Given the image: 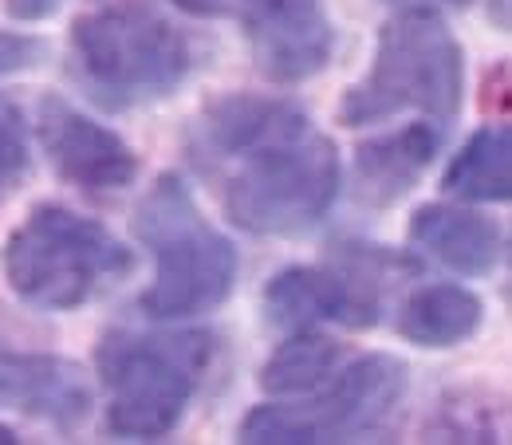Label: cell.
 <instances>
[{
  "instance_id": "6da1fadb",
  "label": "cell",
  "mask_w": 512,
  "mask_h": 445,
  "mask_svg": "<svg viewBox=\"0 0 512 445\" xmlns=\"http://www.w3.org/2000/svg\"><path fill=\"white\" fill-rule=\"evenodd\" d=\"M237 170L225 178V213L253 237H292L320 225L339 193V150L300 111L245 150L229 154Z\"/></svg>"
},
{
  "instance_id": "7a4b0ae2",
  "label": "cell",
  "mask_w": 512,
  "mask_h": 445,
  "mask_svg": "<svg viewBox=\"0 0 512 445\" xmlns=\"http://www.w3.org/2000/svg\"><path fill=\"white\" fill-rule=\"evenodd\" d=\"M134 237L154 253V284L142 292L150 319H190L221 308L237 280V249L209 225L190 186L162 174L134 209Z\"/></svg>"
},
{
  "instance_id": "3957f363",
  "label": "cell",
  "mask_w": 512,
  "mask_h": 445,
  "mask_svg": "<svg viewBox=\"0 0 512 445\" xmlns=\"http://www.w3.org/2000/svg\"><path fill=\"white\" fill-rule=\"evenodd\" d=\"M465 99V52L434 8H406L379 32L371 71L339 103L343 127H371L402 111L446 123Z\"/></svg>"
},
{
  "instance_id": "277c9868",
  "label": "cell",
  "mask_w": 512,
  "mask_h": 445,
  "mask_svg": "<svg viewBox=\"0 0 512 445\" xmlns=\"http://www.w3.org/2000/svg\"><path fill=\"white\" fill-rule=\"evenodd\" d=\"M71 52L87 91L103 107L166 99L190 75V40L150 4L115 0L71 24Z\"/></svg>"
},
{
  "instance_id": "5b68a950",
  "label": "cell",
  "mask_w": 512,
  "mask_h": 445,
  "mask_svg": "<svg viewBox=\"0 0 512 445\" xmlns=\"http://www.w3.org/2000/svg\"><path fill=\"white\" fill-rule=\"evenodd\" d=\"M134 268V256L107 225L44 201L24 225L12 229L4 245V280L8 288L44 312H71L87 304L107 280H119Z\"/></svg>"
},
{
  "instance_id": "8992f818",
  "label": "cell",
  "mask_w": 512,
  "mask_h": 445,
  "mask_svg": "<svg viewBox=\"0 0 512 445\" xmlns=\"http://www.w3.org/2000/svg\"><path fill=\"white\" fill-rule=\"evenodd\" d=\"M209 359H213V339L205 331L107 335L95 355L99 379L111 394L107 430L127 442L166 438L182 422Z\"/></svg>"
},
{
  "instance_id": "52a82bcc",
  "label": "cell",
  "mask_w": 512,
  "mask_h": 445,
  "mask_svg": "<svg viewBox=\"0 0 512 445\" xmlns=\"http://www.w3.org/2000/svg\"><path fill=\"white\" fill-rule=\"evenodd\" d=\"M406 363L394 355L347 359L335 379L304 398H280L256 406L241 422V442L253 445H312L355 442L379 434L406 398Z\"/></svg>"
},
{
  "instance_id": "ba28073f",
  "label": "cell",
  "mask_w": 512,
  "mask_h": 445,
  "mask_svg": "<svg viewBox=\"0 0 512 445\" xmlns=\"http://www.w3.org/2000/svg\"><path fill=\"white\" fill-rule=\"evenodd\" d=\"M256 67L272 83H304L327 67L335 24L323 0H237Z\"/></svg>"
},
{
  "instance_id": "9c48e42d",
  "label": "cell",
  "mask_w": 512,
  "mask_h": 445,
  "mask_svg": "<svg viewBox=\"0 0 512 445\" xmlns=\"http://www.w3.org/2000/svg\"><path fill=\"white\" fill-rule=\"evenodd\" d=\"M36 130L60 178L79 190H127L138 178V158L127 142L60 95H44L36 103Z\"/></svg>"
},
{
  "instance_id": "30bf717a",
  "label": "cell",
  "mask_w": 512,
  "mask_h": 445,
  "mask_svg": "<svg viewBox=\"0 0 512 445\" xmlns=\"http://www.w3.org/2000/svg\"><path fill=\"white\" fill-rule=\"evenodd\" d=\"M264 316L272 327L304 331V327L335 323V319L351 327H371L379 312L363 304L347 272L320 268V264H292L264 284Z\"/></svg>"
},
{
  "instance_id": "8fae6325",
  "label": "cell",
  "mask_w": 512,
  "mask_h": 445,
  "mask_svg": "<svg viewBox=\"0 0 512 445\" xmlns=\"http://www.w3.org/2000/svg\"><path fill=\"white\" fill-rule=\"evenodd\" d=\"M0 410H16L40 422L71 426L87 418L91 390L83 371L60 355L12 351L0 343Z\"/></svg>"
},
{
  "instance_id": "7c38bea8",
  "label": "cell",
  "mask_w": 512,
  "mask_h": 445,
  "mask_svg": "<svg viewBox=\"0 0 512 445\" xmlns=\"http://www.w3.org/2000/svg\"><path fill=\"white\" fill-rule=\"evenodd\" d=\"M410 245L446 264L449 272L485 276L505 256V233L493 217L477 209L438 201V205H422L410 217Z\"/></svg>"
},
{
  "instance_id": "4fadbf2b",
  "label": "cell",
  "mask_w": 512,
  "mask_h": 445,
  "mask_svg": "<svg viewBox=\"0 0 512 445\" xmlns=\"http://www.w3.org/2000/svg\"><path fill=\"white\" fill-rule=\"evenodd\" d=\"M438 154V130L430 123H410V127L371 138L355 154V182L359 197L371 205H390L414 190V182L430 170Z\"/></svg>"
},
{
  "instance_id": "5bb4252c",
  "label": "cell",
  "mask_w": 512,
  "mask_h": 445,
  "mask_svg": "<svg viewBox=\"0 0 512 445\" xmlns=\"http://www.w3.org/2000/svg\"><path fill=\"white\" fill-rule=\"evenodd\" d=\"M481 319H485V304L477 300V292L461 284H426L402 304L398 335L414 347L446 351L465 343L481 327Z\"/></svg>"
},
{
  "instance_id": "9a60e30c",
  "label": "cell",
  "mask_w": 512,
  "mask_h": 445,
  "mask_svg": "<svg viewBox=\"0 0 512 445\" xmlns=\"http://www.w3.org/2000/svg\"><path fill=\"white\" fill-rule=\"evenodd\" d=\"M347 347L327 339L320 331L304 327L284 347L272 351V359L260 367V390L272 398H304L335 379V371L347 363Z\"/></svg>"
},
{
  "instance_id": "2e32d148",
  "label": "cell",
  "mask_w": 512,
  "mask_h": 445,
  "mask_svg": "<svg viewBox=\"0 0 512 445\" xmlns=\"http://www.w3.org/2000/svg\"><path fill=\"white\" fill-rule=\"evenodd\" d=\"M442 190L461 201H509L512 134L509 127H481L449 162Z\"/></svg>"
},
{
  "instance_id": "e0dca14e",
  "label": "cell",
  "mask_w": 512,
  "mask_h": 445,
  "mask_svg": "<svg viewBox=\"0 0 512 445\" xmlns=\"http://www.w3.org/2000/svg\"><path fill=\"white\" fill-rule=\"evenodd\" d=\"M28 174V138L20 111L0 95V201L16 190Z\"/></svg>"
},
{
  "instance_id": "ac0fdd59",
  "label": "cell",
  "mask_w": 512,
  "mask_h": 445,
  "mask_svg": "<svg viewBox=\"0 0 512 445\" xmlns=\"http://www.w3.org/2000/svg\"><path fill=\"white\" fill-rule=\"evenodd\" d=\"M56 8H60V0H8V12L16 20H40V16L56 12Z\"/></svg>"
},
{
  "instance_id": "d6986e66",
  "label": "cell",
  "mask_w": 512,
  "mask_h": 445,
  "mask_svg": "<svg viewBox=\"0 0 512 445\" xmlns=\"http://www.w3.org/2000/svg\"><path fill=\"white\" fill-rule=\"evenodd\" d=\"M174 4L190 16H225V12H233L237 0H174Z\"/></svg>"
},
{
  "instance_id": "ffe728a7",
  "label": "cell",
  "mask_w": 512,
  "mask_h": 445,
  "mask_svg": "<svg viewBox=\"0 0 512 445\" xmlns=\"http://www.w3.org/2000/svg\"><path fill=\"white\" fill-rule=\"evenodd\" d=\"M12 442H16V434L8 426H0V445H12Z\"/></svg>"
},
{
  "instance_id": "44dd1931",
  "label": "cell",
  "mask_w": 512,
  "mask_h": 445,
  "mask_svg": "<svg viewBox=\"0 0 512 445\" xmlns=\"http://www.w3.org/2000/svg\"><path fill=\"white\" fill-rule=\"evenodd\" d=\"M449 4H465V0H449Z\"/></svg>"
}]
</instances>
